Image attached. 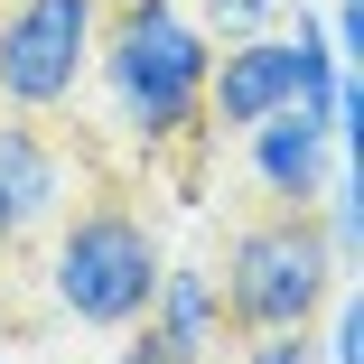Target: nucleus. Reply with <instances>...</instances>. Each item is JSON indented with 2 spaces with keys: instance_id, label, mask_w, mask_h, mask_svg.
<instances>
[{
  "instance_id": "f257e3e1",
  "label": "nucleus",
  "mask_w": 364,
  "mask_h": 364,
  "mask_svg": "<svg viewBox=\"0 0 364 364\" xmlns=\"http://www.w3.org/2000/svg\"><path fill=\"white\" fill-rule=\"evenodd\" d=\"M205 56L215 38L178 10V0H112L94 28V75L140 159H168L205 140Z\"/></svg>"
},
{
  "instance_id": "f03ea898",
  "label": "nucleus",
  "mask_w": 364,
  "mask_h": 364,
  "mask_svg": "<svg viewBox=\"0 0 364 364\" xmlns=\"http://www.w3.org/2000/svg\"><path fill=\"white\" fill-rule=\"evenodd\" d=\"M159 271H168V252L131 196H85L47 225V299L75 327H103V336L140 327L159 299Z\"/></svg>"
},
{
  "instance_id": "7ed1b4c3",
  "label": "nucleus",
  "mask_w": 364,
  "mask_h": 364,
  "mask_svg": "<svg viewBox=\"0 0 364 364\" xmlns=\"http://www.w3.org/2000/svg\"><path fill=\"white\" fill-rule=\"evenodd\" d=\"M346 289L327 234L309 205H271L252 225L225 234V262H215V309H225L234 336H280V327H318L327 299Z\"/></svg>"
},
{
  "instance_id": "20e7f679",
  "label": "nucleus",
  "mask_w": 364,
  "mask_h": 364,
  "mask_svg": "<svg viewBox=\"0 0 364 364\" xmlns=\"http://www.w3.org/2000/svg\"><path fill=\"white\" fill-rule=\"evenodd\" d=\"M103 0H0V103L47 122L85 94L94 75Z\"/></svg>"
},
{
  "instance_id": "39448f33",
  "label": "nucleus",
  "mask_w": 364,
  "mask_h": 364,
  "mask_svg": "<svg viewBox=\"0 0 364 364\" xmlns=\"http://www.w3.org/2000/svg\"><path fill=\"white\" fill-rule=\"evenodd\" d=\"M289 112V38L262 28V38H215L205 56V140H243L252 122Z\"/></svg>"
},
{
  "instance_id": "423d86ee",
  "label": "nucleus",
  "mask_w": 364,
  "mask_h": 364,
  "mask_svg": "<svg viewBox=\"0 0 364 364\" xmlns=\"http://www.w3.org/2000/svg\"><path fill=\"white\" fill-rule=\"evenodd\" d=\"M56 215H65V150L19 112V122H0V252L38 243Z\"/></svg>"
},
{
  "instance_id": "0eeeda50",
  "label": "nucleus",
  "mask_w": 364,
  "mask_h": 364,
  "mask_svg": "<svg viewBox=\"0 0 364 364\" xmlns=\"http://www.w3.org/2000/svg\"><path fill=\"white\" fill-rule=\"evenodd\" d=\"M243 159H252V187H262L271 205H318L327 178L346 168V150L327 140V122H309V112L252 122V131H243Z\"/></svg>"
},
{
  "instance_id": "6e6552de",
  "label": "nucleus",
  "mask_w": 364,
  "mask_h": 364,
  "mask_svg": "<svg viewBox=\"0 0 364 364\" xmlns=\"http://www.w3.org/2000/svg\"><path fill=\"white\" fill-rule=\"evenodd\" d=\"M150 327H168L178 346L215 355V336H225V309H215V271L168 262V271H159V299H150Z\"/></svg>"
},
{
  "instance_id": "1a4fd4ad",
  "label": "nucleus",
  "mask_w": 364,
  "mask_h": 364,
  "mask_svg": "<svg viewBox=\"0 0 364 364\" xmlns=\"http://www.w3.org/2000/svg\"><path fill=\"white\" fill-rule=\"evenodd\" d=\"M280 10L289 0H196V28L205 38H262V28H280Z\"/></svg>"
},
{
  "instance_id": "9d476101",
  "label": "nucleus",
  "mask_w": 364,
  "mask_h": 364,
  "mask_svg": "<svg viewBox=\"0 0 364 364\" xmlns=\"http://www.w3.org/2000/svg\"><path fill=\"white\" fill-rule=\"evenodd\" d=\"M112 364H205L196 346H178L168 327H150V318H140V327H122V355Z\"/></svg>"
},
{
  "instance_id": "9b49d317",
  "label": "nucleus",
  "mask_w": 364,
  "mask_h": 364,
  "mask_svg": "<svg viewBox=\"0 0 364 364\" xmlns=\"http://www.w3.org/2000/svg\"><path fill=\"white\" fill-rule=\"evenodd\" d=\"M327 364H364V309H355V289H336L327 299V346H318Z\"/></svg>"
},
{
  "instance_id": "f8f14e48",
  "label": "nucleus",
  "mask_w": 364,
  "mask_h": 364,
  "mask_svg": "<svg viewBox=\"0 0 364 364\" xmlns=\"http://www.w3.org/2000/svg\"><path fill=\"white\" fill-rule=\"evenodd\" d=\"M243 364H318L309 327H280V336H243Z\"/></svg>"
},
{
  "instance_id": "ddd939ff",
  "label": "nucleus",
  "mask_w": 364,
  "mask_h": 364,
  "mask_svg": "<svg viewBox=\"0 0 364 364\" xmlns=\"http://www.w3.org/2000/svg\"><path fill=\"white\" fill-rule=\"evenodd\" d=\"M327 47H336V65H355V47H364V10H355V0L327 10Z\"/></svg>"
},
{
  "instance_id": "4468645a",
  "label": "nucleus",
  "mask_w": 364,
  "mask_h": 364,
  "mask_svg": "<svg viewBox=\"0 0 364 364\" xmlns=\"http://www.w3.org/2000/svg\"><path fill=\"white\" fill-rule=\"evenodd\" d=\"M103 10H112V0H103Z\"/></svg>"
}]
</instances>
